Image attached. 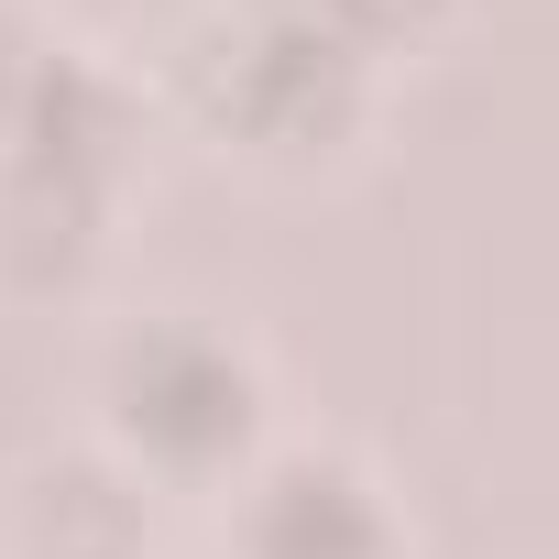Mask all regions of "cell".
Wrapping results in <instances>:
<instances>
[{"label": "cell", "instance_id": "1", "mask_svg": "<svg viewBox=\"0 0 559 559\" xmlns=\"http://www.w3.org/2000/svg\"><path fill=\"white\" fill-rule=\"evenodd\" d=\"M110 406H121V428H132L154 461L198 472V461H219V450L252 428V362H241L230 341L165 319V330L121 341V362H110Z\"/></svg>", "mask_w": 559, "mask_h": 559}, {"label": "cell", "instance_id": "3", "mask_svg": "<svg viewBox=\"0 0 559 559\" xmlns=\"http://www.w3.org/2000/svg\"><path fill=\"white\" fill-rule=\"evenodd\" d=\"M252 559H384V515L341 461H274L241 504Z\"/></svg>", "mask_w": 559, "mask_h": 559}, {"label": "cell", "instance_id": "5", "mask_svg": "<svg viewBox=\"0 0 559 559\" xmlns=\"http://www.w3.org/2000/svg\"><path fill=\"white\" fill-rule=\"evenodd\" d=\"M88 559H121V548H88Z\"/></svg>", "mask_w": 559, "mask_h": 559}, {"label": "cell", "instance_id": "2", "mask_svg": "<svg viewBox=\"0 0 559 559\" xmlns=\"http://www.w3.org/2000/svg\"><path fill=\"white\" fill-rule=\"evenodd\" d=\"M219 110L252 121V132H330V121L352 110V45L319 34L297 0H286V12H263V23L230 45V67H219Z\"/></svg>", "mask_w": 559, "mask_h": 559}, {"label": "cell", "instance_id": "4", "mask_svg": "<svg viewBox=\"0 0 559 559\" xmlns=\"http://www.w3.org/2000/svg\"><path fill=\"white\" fill-rule=\"evenodd\" d=\"M297 12L319 34H341V45H373V34H406L417 23V0H297Z\"/></svg>", "mask_w": 559, "mask_h": 559}]
</instances>
